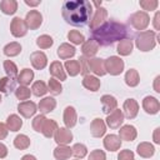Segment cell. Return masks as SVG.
Instances as JSON below:
<instances>
[{"label":"cell","mask_w":160,"mask_h":160,"mask_svg":"<svg viewBox=\"0 0 160 160\" xmlns=\"http://www.w3.org/2000/svg\"><path fill=\"white\" fill-rule=\"evenodd\" d=\"M61 15L70 25L84 26L92 16V5L88 0H68L62 4Z\"/></svg>","instance_id":"1"},{"label":"cell","mask_w":160,"mask_h":160,"mask_svg":"<svg viewBox=\"0 0 160 160\" xmlns=\"http://www.w3.org/2000/svg\"><path fill=\"white\" fill-rule=\"evenodd\" d=\"M128 35V28L122 22H118L114 20L105 21L101 26L91 31V39L95 40L99 46H109L114 42H119L125 39Z\"/></svg>","instance_id":"2"},{"label":"cell","mask_w":160,"mask_h":160,"mask_svg":"<svg viewBox=\"0 0 160 160\" xmlns=\"http://www.w3.org/2000/svg\"><path fill=\"white\" fill-rule=\"evenodd\" d=\"M156 35L158 32L154 30H144L140 31L136 38H135V45L136 48L142 51V52H148L154 50V48L156 46Z\"/></svg>","instance_id":"3"},{"label":"cell","mask_w":160,"mask_h":160,"mask_svg":"<svg viewBox=\"0 0 160 160\" xmlns=\"http://www.w3.org/2000/svg\"><path fill=\"white\" fill-rule=\"evenodd\" d=\"M104 66H105V71L106 74H110L112 76H118L124 71L125 68V62L120 56H109L108 59L104 60Z\"/></svg>","instance_id":"4"},{"label":"cell","mask_w":160,"mask_h":160,"mask_svg":"<svg viewBox=\"0 0 160 160\" xmlns=\"http://www.w3.org/2000/svg\"><path fill=\"white\" fill-rule=\"evenodd\" d=\"M130 24L134 29H136L139 31H144V30H146V28L150 24V16L148 12H145L142 10L136 11L130 16Z\"/></svg>","instance_id":"5"},{"label":"cell","mask_w":160,"mask_h":160,"mask_svg":"<svg viewBox=\"0 0 160 160\" xmlns=\"http://www.w3.org/2000/svg\"><path fill=\"white\" fill-rule=\"evenodd\" d=\"M10 32L15 38H22L28 32V26L24 19L15 16L10 22Z\"/></svg>","instance_id":"6"},{"label":"cell","mask_w":160,"mask_h":160,"mask_svg":"<svg viewBox=\"0 0 160 160\" xmlns=\"http://www.w3.org/2000/svg\"><path fill=\"white\" fill-rule=\"evenodd\" d=\"M106 18H108V10H106L105 8H102V6L96 8V9H95V12H94V15L91 16L90 22H89L90 30L92 31V30L98 29L99 26H101V25L105 22Z\"/></svg>","instance_id":"7"},{"label":"cell","mask_w":160,"mask_h":160,"mask_svg":"<svg viewBox=\"0 0 160 160\" xmlns=\"http://www.w3.org/2000/svg\"><path fill=\"white\" fill-rule=\"evenodd\" d=\"M122 114H124V118L131 120L134 118L138 116L139 114V104L135 99L132 98H129L124 101L122 104Z\"/></svg>","instance_id":"8"},{"label":"cell","mask_w":160,"mask_h":160,"mask_svg":"<svg viewBox=\"0 0 160 160\" xmlns=\"http://www.w3.org/2000/svg\"><path fill=\"white\" fill-rule=\"evenodd\" d=\"M124 114L122 110L120 109H115L114 111H111L110 114H108L106 119H105V124L110 128V129H119L122 124H124Z\"/></svg>","instance_id":"9"},{"label":"cell","mask_w":160,"mask_h":160,"mask_svg":"<svg viewBox=\"0 0 160 160\" xmlns=\"http://www.w3.org/2000/svg\"><path fill=\"white\" fill-rule=\"evenodd\" d=\"M24 20H25V22H26L28 29H30V30H36V29H39V28L41 26V24H42V15H41V12L38 11V10H30V11L26 14V16H25Z\"/></svg>","instance_id":"10"},{"label":"cell","mask_w":160,"mask_h":160,"mask_svg":"<svg viewBox=\"0 0 160 160\" xmlns=\"http://www.w3.org/2000/svg\"><path fill=\"white\" fill-rule=\"evenodd\" d=\"M88 68L89 71L92 72L95 76H104L106 74L105 71V66H104V59L101 58H90L88 59Z\"/></svg>","instance_id":"11"},{"label":"cell","mask_w":160,"mask_h":160,"mask_svg":"<svg viewBox=\"0 0 160 160\" xmlns=\"http://www.w3.org/2000/svg\"><path fill=\"white\" fill-rule=\"evenodd\" d=\"M18 111L19 114L22 116V118H26V119H30L35 115V112L38 111V106L34 101H30V100H26V101H21L19 102L18 105Z\"/></svg>","instance_id":"12"},{"label":"cell","mask_w":160,"mask_h":160,"mask_svg":"<svg viewBox=\"0 0 160 160\" xmlns=\"http://www.w3.org/2000/svg\"><path fill=\"white\" fill-rule=\"evenodd\" d=\"M72 132L68 128H59L54 134V140L58 145H69L72 141Z\"/></svg>","instance_id":"13"},{"label":"cell","mask_w":160,"mask_h":160,"mask_svg":"<svg viewBox=\"0 0 160 160\" xmlns=\"http://www.w3.org/2000/svg\"><path fill=\"white\" fill-rule=\"evenodd\" d=\"M30 62H31L34 69L42 70L48 65V56H46V54L44 51H40V50L39 51H34L30 55Z\"/></svg>","instance_id":"14"},{"label":"cell","mask_w":160,"mask_h":160,"mask_svg":"<svg viewBox=\"0 0 160 160\" xmlns=\"http://www.w3.org/2000/svg\"><path fill=\"white\" fill-rule=\"evenodd\" d=\"M142 109L145 110V112L146 114H150V115H155V114H158L159 112V110H160V102H159V100L156 99V98H154V96H145L144 99H142Z\"/></svg>","instance_id":"15"},{"label":"cell","mask_w":160,"mask_h":160,"mask_svg":"<svg viewBox=\"0 0 160 160\" xmlns=\"http://www.w3.org/2000/svg\"><path fill=\"white\" fill-rule=\"evenodd\" d=\"M99 44L92 40V39H89V40H85L82 44H81V52H82V56L84 58H94L96 55V52L99 51Z\"/></svg>","instance_id":"16"},{"label":"cell","mask_w":160,"mask_h":160,"mask_svg":"<svg viewBox=\"0 0 160 160\" xmlns=\"http://www.w3.org/2000/svg\"><path fill=\"white\" fill-rule=\"evenodd\" d=\"M119 138L120 140H125V141H134L138 136V130L135 126L130 125V124H126V125H121L119 128Z\"/></svg>","instance_id":"17"},{"label":"cell","mask_w":160,"mask_h":160,"mask_svg":"<svg viewBox=\"0 0 160 160\" xmlns=\"http://www.w3.org/2000/svg\"><path fill=\"white\" fill-rule=\"evenodd\" d=\"M62 120L65 124V128L71 129L76 125L78 122V114L74 106H66L64 110V115H62Z\"/></svg>","instance_id":"18"},{"label":"cell","mask_w":160,"mask_h":160,"mask_svg":"<svg viewBox=\"0 0 160 160\" xmlns=\"http://www.w3.org/2000/svg\"><path fill=\"white\" fill-rule=\"evenodd\" d=\"M106 132V124L102 119L100 118H96L91 121L90 124V134L94 136V138H101L104 136Z\"/></svg>","instance_id":"19"},{"label":"cell","mask_w":160,"mask_h":160,"mask_svg":"<svg viewBox=\"0 0 160 160\" xmlns=\"http://www.w3.org/2000/svg\"><path fill=\"white\" fill-rule=\"evenodd\" d=\"M100 102L102 105V111L108 115L111 111H114L115 109H118V100L115 96L110 95V94H105L100 98Z\"/></svg>","instance_id":"20"},{"label":"cell","mask_w":160,"mask_h":160,"mask_svg":"<svg viewBox=\"0 0 160 160\" xmlns=\"http://www.w3.org/2000/svg\"><path fill=\"white\" fill-rule=\"evenodd\" d=\"M55 108H56V100L51 96L42 98L38 104V109H39L40 114H42V115H46V114L54 111Z\"/></svg>","instance_id":"21"},{"label":"cell","mask_w":160,"mask_h":160,"mask_svg":"<svg viewBox=\"0 0 160 160\" xmlns=\"http://www.w3.org/2000/svg\"><path fill=\"white\" fill-rule=\"evenodd\" d=\"M102 144H104V148H105L108 151H111V152L118 151V150L121 148V140H120V138H119L118 135H115V134H109V135H106V136L104 138Z\"/></svg>","instance_id":"22"},{"label":"cell","mask_w":160,"mask_h":160,"mask_svg":"<svg viewBox=\"0 0 160 160\" xmlns=\"http://www.w3.org/2000/svg\"><path fill=\"white\" fill-rule=\"evenodd\" d=\"M49 71H50V75L56 79V80H60V81H64L66 80V72H65V69H64V65L55 60L50 64V68H49Z\"/></svg>","instance_id":"23"},{"label":"cell","mask_w":160,"mask_h":160,"mask_svg":"<svg viewBox=\"0 0 160 160\" xmlns=\"http://www.w3.org/2000/svg\"><path fill=\"white\" fill-rule=\"evenodd\" d=\"M58 56L62 60H69L71 58L75 56V52H76V49L74 45L69 44V42H62L59 48H58Z\"/></svg>","instance_id":"24"},{"label":"cell","mask_w":160,"mask_h":160,"mask_svg":"<svg viewBox=\"0 0 160 160\" xmlns=\"http://www.w3.org/2000/svg\"><path fill=\"white\" fill-rule=\"evenodd\" d=\"M132 49H134V42L129 38L120 40L118 42V46H116V51L120 56H129L132 52Z\"/></svg>","instance_id":"25"},{"label":"cell","mask_w":160,"mask_h":160,"mask_svg":"<svg viewBox=\"0 0 160 160\" xmlns=\"http://www.w3.org/2000/svg\"><path fill=\"white\" fill-rule=\"evenodd\" d=\"M82 86L86 89V90H90V91H98L100 89V85H101V81L99 80L98 76L95 75H85L82 78V81H81Z\"/></svg>","instance_id":"26"},{"label":"cell","mask_w":160,"mask_h":160,"mask_svg":"<svg viewBox=\"0 0 160 160\" xmlns=\"http://www.w3.org/2000/svg\"><path fill=\"white\" fill-rule=\"evenodd\" d=\"M136 152L140 158H144V159H149L151 156H154L155 154V148L152 144L148 142V141H142L140 142L138 146H136Z\"/></svg>","instance_id":"27"},{"label":"cell","mask_w":160,"mask_h":160,"mask_svg":"<svg viewBox=\"0 0 160 160\" xmlns=\"http://www.w3.org/2000/svg\"><path fill=\"white\" fill-rule=\"evenodd\" d=\"M6 126L9 129V131H12V132H16L21 129L22 126V120L21 118L18 115V114H10L8 118H6Z\"/></svg>","instance_id":"28"},{"label":"cell","mask_w":160,"mask_h":160,"mask_svg":"<svg viewBox=\"0 0 160 160\" xmlns=\"http://www.w3.org/2000/svg\"><path fill=\"white\" fill-rule=\"evenodd\" d=\"M58 129H59V125H58V122H56L55 120H52V119H46V120L44 121L42 128H41V134H42L45 138H52Z\"/></svg>","instance_id":"29"},{"label":"cell","mask_w":160,"mask_h":160,"mask_svg":"<svg viewBox=\"0 0 160 160\" xmlns=\"http://www.w3.org/2000/svg\"><path fill=\"white\" fill-rule=\"evenodd\" d=\"M16 80H18V82H19L20 85L28 86V85H30V84L32 82V80H34V71H32L31 69H29V68H25V69H22V70L18 74Z\"/></svg>","instance_id":"30"},{"label":"cell","mask_w":160,"mask_h":160,"mask_svg":"<svg viewBox=\"0 0 160 160\" xmlns=\"http://www.w3.org/2000/svg\"><path fill=\"white\" fill-rule=\"evenodd\" d=\"M72 155V150L68 145H58L54 149V158L56 160H68Z\"/></svg>","instance_id":"31"},{"label":"cell","mask_w":160,"mask_h":160,"mask_svg":"<svg viewBox=\"0 0 160 160\" xmlns=\"http://www.w3.org/2000/svg\"><path fill=\"white\" fill-rule=\"evenodd\" d=\"M64 69H65V72H68V75L72 78L81 72V66L79 60H66L64 64Z\"/></svg>","instance_id":"32"},{"label":"cell","mask_w":160,"mask_h":160,"mask_svg":"<svg viewBox=\"0 0 160 160\" xmlns=\"http://www.w3.org/2000/svg\"><path fill=\"white\" fill-rule=\"evenodd\" d=\"M125 84L130 88H135L139 85L140 82V75L136 69H129L126 72H125Z\"/></svg>","instance_id":"33"},{"label":"cell","mask_w":160,"mask_h":160,"mask_svg":"<svg viewBox=\"0 0 160 160\" xmlns=\"http://www.w3.org/2000/svg\"><path fill=\"white\" fill-rule=\"evenodd\" d=\"M0 10L5 15H14L18 11V1L16 0H2L0 2Z\"/></svg>","instance_id":"34"},{"label":"cell","mask_w":160,"mask_h":160,"mask_svg":"<svg viewBox=\"0 0 160 160\" xmlns=\"http://www.w3.org/2000/svg\"><path fill=\"white\" fill-rule=\"evenodd\" d=\"M2 52H4V55L8 56V58L18 56V55L21 52V45H20V42H16V41L9 42V44H6V45L4 46Z\"/></svg>","instance_id":"35"},{"label":"cell","mask_w":160,"mask_h":160,"mask_svg":"<svg viewBox=\"0 0 160 160\" xmlns=\"http://www.w3.org/2000/svg\"><path fill=\"white\" fill-rule=\"evenodd\" d=\"M30 144H31L30 138L28 135H25V134H19L14 139V146L18 150H26L30 146Z\"/></svg>","instance_id":"36"},{"label":"cell","mask_w":160,"mask_h":160,"mask_svg":"<svg viewBox=\"0 0 160 160\" xmlns=\"http://www.w3.org/2000/svg\"><path fill=\"white\" fill-rule=\"evenodd\" d=\"M12 91H15V82H14V80L8 78V76L1 78L0 79V92H2L5 95H9Z\"/></svg>","instance_id":"37"},{"label":"cell","mask_w":160,"mask_h":160,"mask_svg":"<svg viewBox=\"0 0 160 160\" xmlns=\"http://www.w3.org/2000/svg\"><path fill=\"white\" fill-rule=\"evenodd\" d=\"M2 66H4V70H5V72H6V76L8 78H10V79H16L18 78V66H16V64L14 62V61H11V60H5L4 61V64H2Z\"/></svg>","instance_id":"38"},{"label":"cell","mask_w":160,"mask_h":160,"mask_svg":"<svg viewBox=\"0 0 160 160\" xmlns=\"http://www.w3.org/2000/svg\"><path fill=\"white\" fill-rule=\"evenodd\" d=\"M46 92H48V85L44 81L38 80V81H35L32 84V86H31V94H34L35 96H38V98L44 96Z\"/></svg>","instance_id":"39"},{"label":"cell","mask_w":160,"mask_h":160,"mask_svg":"<svg viewBox=\"0 0 160 160\" xmlns=\"http://www.w3.org/2000/svg\"><path fill=\"white\" fill-rule=\"evenodd\" d=\"M48 91H49L51 95H54V96L60 95V94L62 92V85L60 84L59 80L51 78V79L49 80V82H48Z\"/></svg>","instance_id":"40"},{"label":"cell","mask_w":160,"mask_h":160,"mask_svg":"<svg viewBox=\"0 0 160 160\" xmlns=\"http://www.w3.org/2000/svg\"><path fill=\"white\" fill-rule=\"evenodd\" d=\"M68 40L74 45H81L85 41V36L78 30H70L68 32Z\"/></svg>","instance_id":"41"},{"label":"cell","mask_w":160,"mask_h":160,"mask_svg":"<svg viewBox=\"0 0 160 160\" xmlns=\"http://www.w3.org/2000/svg\"><path fill=\"white\" fill-rule=\"evenodd\" d=\"M52 44H54V39H52L50 35H46V34L40 35V36L36 39V45H38L40 49H42V50L51 48Z\"/></svg>","instance_id":"42"},{"label":"cell","mask_w":160,"mask_h":160,"mask_svg":"<svg viewBox=\"0 0 160 160\" xmlns=\"http://www.w3.org/2000/svg\"><path fill=\"white\" fill-rule=\"evenodd\" d=\"M71 150H72V155L76 159H80V160L88 155V148L84 144H81V142L74 144V146L71 148Z\"/></svg>","instance_id":"43"},{"label":"cell","mask_w":160,"mask_h":160,"mask_svg":"<svg viewBox=\"0 0 160 160\" xmlns=\"http://www.w3.org/2000/svg\"><path fill=\"white\" fill-rule=\"evenodd\" d=\"M31 95V90L28 88V86H22L20 85L19 88L15 89V96L18 100H21V101H26Z\"/></svg>","instance_id":"44"},{"label":"cell","mask_w":160,"mask_h":160,"mask_svg":"<svg viewBox=\"0 0 160 160\" xmlns=\"http://www.w3.org/2000/svg\"><path fill=\"white\" fill-rule=\"evenodd\" d=\"M140 8H142V11H154L158 9L159 6V1L158 0H141L139 1Z\"/></svg>","instance_id":"45"},{"label":"cell","mask_w":160,"mask_h":160,"mask_svg":"<svg viewBox=\"0 0 160 160\" xmlns=\"http://www.w3.org/2000/svg\"><path fill=\"white\" fill-rule=\"evenodd\" d=\"M45 120H46L45 115H42V114L36 115V116L32 119V121H31V126H32V129H34L36 132H41V128H42Z\"/></svg>","instance_id":"46"},{"label":"cell","mask_w":160,"mask_h":160,"mask_svg":"<svg viewBox=\"0 0 160 160\" xmlns=\"http://www.w3.org/2000/svg\"><path fill=\"white\" fill-rule=\"evenodd\" d=\"M88 160H106V154H105L104 150L95 149V150H92V151L89 154Z\"/></svg>","instance_id":"47"},{"label":"cell","mask_w":160,"mask_h":160,"mask_svg":"<svg viewBox=\"0 0 160 160\" xmlns=\"http://www.w3.org/2000/svg\"><path fill=\"white\" fill-rule=\"evenodd\" d=\"M118 160H135V154L129 149L121 150L118 154Z\"/></svg>","instance_id":"48"},{"label":"cell","mask_w":160,"mask_h":160,"mask_svg":"<svg viewBox=\"0 0 160 160\" xmlns=\"http://www.w3.org/2000/svg\"><path fill=\"white\" fill-rule=\"evenodd\" d=\"M9 134V129L6 126V124L0 122V140H4Z\"/></svg>","instance_id":"49"},{"label":"cell","mask_w":160,"mask_h":160,"mask_svg":"<svg viewBox=\"0 0 160 160\" xmlns=\"http://www.w3.org/2000/svg\"><path fill=\"white\" fill-rule=\"evenodd\" d=\"M152 25H154V29L156 31L160 30V12L156 11L155 15H154V19H152Z\"/></svg>","instance_id":"50"},{"label":"cell","mask_w":160,"mask_h":160,"mask_svg":"<svg viewBox=\"0 0 160 160\" xmlns=\"http://www.w3.org/2000/svg\"><path fill=\"white\" fill-rule=\"evenodd\" d=\"M8 152H9V150H8L6 145H5V144H2V142L0 141V159L6 158V156H8Z\"/></svg>","instance_id":"51"},{"label":"cell","mask_w":160,"mask_h":160,"mask_svg":"<svg viewBox=\"0 0 160 160\" xmlns=\"http://www.w3.org/2000/svg\"><path fill=\"white\" fill-rule=\"evenodd\" d=\"M159 132H160V128H156L154 130V134H152V140L155 144H160V136H159Z\"/></svg>","instance_id":"52"},{"label":"cell","mask_w":160,"mask_h":160,"mask_svg":"<svg viewBox=\"0 0 160 160\" xmlns=\"http://www.w3.org/2000/svg\"><path fill=\"white\" fill-rule=\"evenodd\" d=\"M159 82H160V75H158L156 78H155V80H154V90L156 91V92H160V86H159Z\"/></svg>","instance_id":"53"},{"label":"cell","mask_w":160,"mask_h":160,"mask_svg":"<svg viewBox=\"0 0 160 160\" xmlns=\"http://www.w3.org/2000/svg\"><path fill=\"white\" fill-rule=\"evenodd\" d=\"M20 160H38V159H36L34 155H31V154H26V155H24Z\"/></svg>","instance_id":"54"},{"label":"cell","mask_w":160,"mask_h":160,"mask_svg":"<svg viewBox=\"0 0 160 160\" xmlns=\"http://www.w3.org/2000/svg\"><path fill=\"white\" fill-rule=\"evenodd\" d=\"M25 4L29 5V6H38L40 4V1H29V0H25Z\"/></svg>","instance_id":"55"},{"label":"cell","mask_w":160,"mask_h":160,"mask_svg":"<svg viewBox=\"0 0 160 160\" xmlns=\"http://www.w3.org/2000/svg\"><path fill=\"white\" fill-rule=\"evenodd\" d=\"M1 101H2V98H1V94H0V104H1Z\"/></svg>","instance_id":"56"},{"label":"cell","mask_w":160,"mask_h":160,"mask_svg":"<svg viewBox=\"0 0 160 160\" xmlns=\"http://www.w3.org/2000/svg\"><path fill=\"white\" fill-rule=\"evenodd\" d=\"M75 160H80V159H75Z\"/></svg>","instance_id":"57"}]
</instances>
